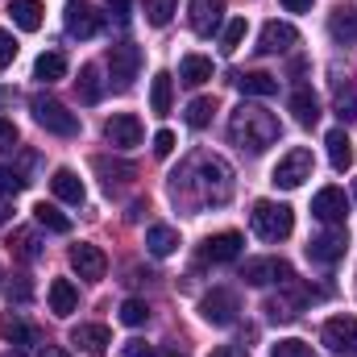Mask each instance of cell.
<instances>
[{
    "instance_id": "28",
    "label": "cell",
    "mask_w": 357,
    "mask_h": 357,
    "mask_svg": "<svg viewBox=\"0 0 357 357\" xmlns=\"http://www.w3.org/2000/svg\"><path fill=\"white\" fill-rule=\"evenodd\" d=\"M233 84L245 91V96H262V100L278 91V79L270 71H241V75H233Z\"/></svg>"
},
{
    "instance_id": "31",
    "label": "cell",
    "mask_w": 357,
    "mask_h": 357,
    "mask_svg": "<svg viewBox=\"0 0 357 357\" xmlns=\"http://www.w3.org/2000/svg\"><path fill=\"white\" fill-rule=\"evenodd\" d=\"M0 337H4V341H13L17 349H25V345H33V341H38V333H33L21 316H4V320H0Z\"/></svg>"
},
{
    "instance_id": "21",
    "label": "cell",
    "mask_w": 357,
    "mask_h": 357,
    "mask_svg": "<svg viewBox=\"0 0 357 357\" xmlns=\"http://www.w3.org/2000/svg\"><path fill=\"white\" fill-rule=\"evenodd\" d=\"M324 146H328V162H333L337 171H349V167H354V142H349L345 129H328Z\"/></svg>"
},
{
    "instance_id": "24",
    "label": "cell",
    "mask_w": 357,
    "mask_h": 357,
    "mask_svg": "<svg viewBox=\"0 0 357 357\" xmlns=\"http://www.w3.org/2000/svg\"><path fill=\"white\" fill-rule=\"evenodd\" d=\"M146 250H150L154 258H171L178 250V233L171 225H150V229H146Z\"/></svg>"
},
{
    "instance_id": "33",
    "label": "cell",
    "mask_w": 357,
    "mask_h": 357,
    "mask_svg": "<svg viewBox=\"0 0 357 357\" xmlns=\"http://www.w3.org/2000/svg\"><path fill=\"white\" fill-rule=\"evenodd\" d=\"M212 112H216V100H212V96H195V100L187 104V112H183V121H187L191 129H204V125L212 121Z\"/></svg>"
},
{
    "instance_id": "10",
    "label": "cell",
    "mask_w": 357,
    "mask_h": 357,
    "mask_svg": "<svg viewBox=\"0 0 357 357\" xmlns=\"http://www.w3.org/2000/svg\"><path fill=\"white\" fill-rule=\"evenodd\" d=\"M241 245H245V241H241V233H233V229H229V233H212V237L199 245V258L212 262V266H229V262L241 258Z\"/></svg>"
},
{
    "instance_id": "47",
    "label": "cell",
    "mask_w": 357,
    "mask_h": 357,
    "mask_svg": "<svg viewBox=\"0 0 357 357\" xmlns=\"http://www.w3.org/2000/svg\"><path fill=\"white\" fill-rule=\"evenodd\" d=\"M287 13H312V0H282Z\"/></svg>"
},
{
    "instance_id": "5",
    "label": "cell",
    "mask_w": 357,
    "mask_h": 357,
    "mask_svg": "<svg viewBox=\"0 0 357 357\" xmlns=\"http://www.w3.org/2000/svg\"><path fill=\"white\" fill-rule=\"evenodd\" d=\"M312 171H316L312 150L295 146V150H287V154L278 158V167L270 171V183H274V187H282V191H295V187H303V183L312 178Z\"/></svg>"
},
{
    "instance_id": "44",
    "label": "cell",
    "mask_w": 357,
    "mask_h": 357,
    "mask_svg": "<svg viewBox=\"0 0 357 357\" xmlns=\"http://www.w3.org/2000/svg\"><path fill=\"white\" fill-rule=\"evenodd\" d=\"M13 146H17V125L0 116V150H13Z\"/></svg>"
},
{
    "instance_id": "15",
    "label": "cell",
    "mask_w": 357,
    "mask_h": 357,
    "mask_svg": "<svg viewBox=\"0 0 357 357\" xmlns=\"http://www.w3.org/2000/svg\"><path fill=\"white\" fill-rule=\"evenodd\" d=\"M104 137H108L116 150H133V146H142V121H137L133 112H116V116H108Z\"/></svg>"
},
{
    "instance_id": "14",
    "label": "cell",
    "mask_w": 357,
    "mask_h": 357,
    "mask_svg": "<svg viewBox=\"0 0 357 357\" xmlns=\"http://www.w3.org/2000/svg\"><path fill=\"white\" fill-rule=\"evenodd\" d=\"M71 266H75V274H79V278L100 282V278L108 274V258H104V250H100V245L79 241V245H71Z\"/></svg>"
},
{
    "instance_id": "41",
    "label": "cell",
    "mask_w": 357,
    "mask_h": 357,
    "mask_svg": "<svg viewBox=\"0 0 357 357\" xmlns=\"http://www.w3.org/2000/svg\"><path fill=\"white\" fill-rule=\"evenodd\" d=\"M13 59H17V42H13V33H8V29H0V71H8V67H13Z\"/></svg>"
},
{
    "instance_id": "13",
    "label": "cell",
    "mask_w": 357,
    "mask_h": 357,
    "mask_svg": "<svg viewBox=\"0 0 357 357\" xmlns=\"http://www.w3.org/2000/svg\"><path fill=\"white\" fill-rule=\"evenodd\" d=\"M100 25H104V17L91 8L88 0H67V33L71 38H96L100 33Z\"/></svg>"
},
{
    "instance_id": "7",
    "label": "cell",
    "mask_w": 357,
    "mask_h": 357,
    "mask_svg": "<svg viewBox=\"0 0 357 357\" xmlns=\"http://www.w3.org/2000/svg\"><path fill=\"white\" fill-rule=\"evenodd\" d=\"M108 71H112L116 88H129V84L137 79V71H142V50H137L133 42H116V46H108Z\"/></svg>"
},
{
    "instance_id": "49",
    "label": "cell",
    "mask_w": 357,
    "mask_h": 357,
    "mask_svg": "<svg viewBox=\"0 0 357 357\" xmlns=\"http://www.w3.org/2000/svg\"><path fill=\"white\" fill-rule=\"evenodd\" d=\"M42 357H71V354H67V349H54V345H50V349H42Z\"/></svg>"
},
{
    "instance_id": "45",
    "label": "cell",
    "mask_w": 357,
    "mask_h": 357,
    "mask_svg": "<svg viewBox=\"0 0 357 357\" xmlns=\"http://www.w3.org/2000/svg\"><path fill=\"white\" fill-rule=\"evenodd\" d=\"M125 357H158L146 341H125Z\"/></svg>"
},
{
    "instance_id": "20",
    "label": "cell",
    "mask_w": 357,
    "mask_h": 357,
    "mask_svg": "<svg viewBox=\"0 0 357 357\" xmlns=\"http://www.w3.org/2000/svg\"><path fill=\"white\" fill-rule=\"evenodd\" d=\"M71 345H79V349H88V354H104V349L112 345V333H108L104 324H75V328H71Z\"/></svg>"
},
{
    "instance_id": "40",
    "label": "cell",
    "mask_w": 357,
    "mask_h": 357,
    "mask_svg": "<svg viewBox=\"0 0 357 357\" xmlns=\"http://www.w3.org/2000/svg\"><path fill=\"white\" fill-rule=\"evenodd\" d=\"M17 254H21L25 262H38V258H42V245H38V237H33V233H17Z\"/></svg>"
},
{
    "instance_id": "52",
    "label": "cell",
    "mask_w": 357,
    "mask_h": 357,
    "mask_svg": "<svg viewBox=\"0 0 357 357\" xmlns=\"http://www.w3.org/2000/svg\"><path fill=\"white\" fill-rule=\"evenodd\" d=\"M0 357H25V354H21V349H17V354H0Z\"/></svg>"
},
{
    "instance_id": "2",
    "label": "cell",
    "mask_w": 357,
    "mask_h": 357,
    "mask_svg": "<svg viewBox=\"0 0 357 357\" xmlns=\"http://www.w3.org/2000/svg\"><path fill=\"white\" fill-rule=\"evenodd\" d=\"M229 137L250 150V154H262L266 146L278 142V116L266 112L262 104H237V112L229 116Z\"/></svg>"
},
{
    "instance_id": "30",
    "label": "cell",
    "mask_w": 357,
    "mask_h": 357,
    "mask_svg": "<svg viewBox=\"0 0 357 357\" xmlns=\"http://www.w3.org/2000/svg\"><path fill=\"white\" fill-rule=\"evenodd\" d=\"M171 100H175V79H171L167 71H158L154 84H150V108H154L158 116H167V112H171Z\"/></svg>"
},
{
    "instance_id": "39",
    "label": "cell",
    "mask_w": 357,
    "mask_h": 357,
    "mask_svg": "<svg viewBox=\"0 0 357 357\" xmlns=\"http://www.w3.org/2000/svg\"><path fill=\"white\" fill-rule=\"evenodd\" d=\"M25 183H29V178H21L13 167H0V199H8V195L25 191Z\"/></svg>"
},
{
    "instance_id": "8",
    "label": "cell",
    "mask_w": 357,
    "mask_h": 357,
    "mask_svg": "<svg viewBox=\"0 0 357 357\" xmlns=\"http://www.w3.org/2000/svg\"><path fill=\"white\" fill-rule=\"evenodd\" d=\"M345 245H349L345 225H333L328 233H320V237H312V241H307V258H312L316 266H333V262H341V258H345Z\"/></svg>"
},
{
    "instance_id": "23",
    "label": "cell",
    "mask_w": 357,
    "mask_h": 357,
    "mask_svg": "<svg viewBox=\"0 0 357 357\" xmlns=\"http://www.w3.org/2000/svg\"><path fill=\"white\" fill-rule=\"evenodd\" d=\"M291 112H295V121H299V125H307V129H312V125L320 121V100H316V91H312V88H295V91H291Z\"/></svg>"
},
{
    "instance_id": "29",
    "label": "cell",
    "mask_w": 357,
    "mask_h": 357,
    "mask_svg": "<svg viewBox=\"0 0 357 357\" xmlns=\"http://www.w3.org/2000/svg\"><path fill=\"white\" fill-rule=\"evenodd\" d=\"M333 108L341 121H357V84L354 79H337L333 84Z\"/></svg>"
},
{
    "instance_id": "32",
    "label": "cell",
    "mask_w": 357,
    "mask_h": 357,
    "mask_svg": "<svg viewBox=\"0 0 357 357\" xmlns=\"http://www.w3.org/2000/svg\"><path fill=\"white\" fill-rule=\"evenodd\" d=\"M75 88H79V100L84 104H96L100 96H104V79H100V67H79V79H75Z\"/></svg>"
},
{
    "instance_id": "38",
    "label": "cell",
    "mask_w": 357,
    "mask_h": 357,
    "mask_svg": "<svg viewBox=\"0 0 357 357\" xmlns=\"http://www.w3.org/2000/svg\"><path fill=\"white\" fill-rule=\"evenodd\" d=\"M270 357H316V354H312V345H307V341H299V337H287V341L270 345Z\"/></svg>"
},
{
    "instance_id": "22",
    "label": "cell",
    "mask_w": 357,
    "mask_h": 357,
    "mask_svg": "<svg viewBox=\"0 0 357 357\" xmlns=\"http://www.w3.org/2000/svg\"><path fill=\"white\" fill-rule=\"evenodd\" d=\"M328 33L337 42H357V8L354 4H337L328 17Z\"/></svg>"
},
{
    "instance_id": "35",
    "label": "cell",
    "mask_w": 357,
    "mask_h": 357,
    "mask_svg": "<svg viewBox=\"0 0 357 357\" xmlns=\"http://www.w3.org/2000/svg\"><path fill=\"white\" fill-rule=\"evenodd\" d=\"M175 8H178V0H146V21L154 29H162V25H171Z\"/></svg>"
},
{
    "instance_id": "17",
    "label": "cell",
    "mask_w": 357,
    "mask_h": 357,
    "mask_svg": "<svg viewBox=\"0 0 357 357\" xmlns=\"http://www.w3.org/2000/svg\"><path fill=\"white\" fill-rule=\"evenodd\" d=\"M225 21V0H191V29L199 38H212Z\"/></svg>"
},
{
    "instance_id": "25",
    "label": "cell",
    "mask_w": 357,
    "mask_h": 357,
    "mask_svg": "<svg viewBox=\"0 0 357 357\" xmlns=\"http://www.w3.org/2000/svg\"><path fill=\"white\" fill-rule=\"evenodd\" d=\"M67 75V54L63 50H46V54H38V63H33V79H42V84H59Z\"/></svg>"
},
{
    "instance_id": "51",
    "label": "cell",
    "mask_w": 357,
    "mask_h": 357,
    "mask_svg": "<svg viewBox=\"0 0 357 357\" xmlns=\"http://www.w3.org/2000/svg\"><path fill=\"white\" fill-rule=\"evenodd\" d=\"M8 216H13V208H8V204H4V199H0V225H4V220H8Z\"/></svg>"
},
{
    "instance_id": "46",
    "label": "cell",
    "mask_w": 357,
    "mask_h": 357,
    "mask_svg": "<svg viewBox=\"0 0 357 357\" xmlns=\"http://www.w3.org/2000/svg\"><path fill=\"white\" fill-rule=\"evenodd\" d=\"M129 8H133V0H108V13H112L116 21H125V17H129Z\"/></svg>"
},
{
    "instance_id": "26",
    "label": "cell",
    "mask_w": 357,
    "mask_h": 357,
    "mask_svg": "<svg viewBox=\"0 0 357 357\" xmlns=\"http://www.w3.org/2000/svg\"><path fill=\"white\" fill-rule=\"evenodd\" d=\"M208 79H212V59H204V54H187V59L178 63V84L199 88V84H208Z\"/></svg>"
},
{
    "instance_id": "19",
    "label": "cell",
    "mask_w": 357,
    "mask_h": 357,
    "mask_svg": "<svg viewBox=\"0 0 357 357\" xmlns=\"http://www.w3.org/2000/svg\"><path fill=\"white\" fill-rule=\"evenodd\" d=\"M46 299H50V312H54V316H71V312L79 307V291H75L71 278H54L50 291H46Z\"/></svg>"
},
{
    "instance_id": "27",
    "label": "cell",
    "mask_w": 357,
    "mask_h": 357,
    "mask_svg": "<svg viewBox=\"0 0 357 357\" xmlns=\"http://www.w3.org/2000/svg\"><path fill=\"white\" fill-rule=\"evenodd\" d=\"M42 4L38 0H13L8 4V17H13V25L17 29H25V33H33V29H42Z\"/></svg>"
},
{
    "instance_id": "4",
    "label": "cell",
    "mask_w": 357,
    "mask_h": 357,
    "mask_svg": "<svg viewBox=\"0 0 357 357\" xmlns=\"http://www.w3.org/2000/svg\"><path fill=\"white\" fill-rule=\"evenodd\" d=\"M29 112H33V121H38L46 133H54V137H75V133H79V116L67 112V104H59V100H50V96H33V100H29Z\"/></svg>"
},
{
    "instance_id": "43",
    "label": "cell",
    "mask_w": 357,
    "mask_h": 357,
    "mask_svg": "<svg viewBox=\"0 0 357 357\" xmlns=\"http://www.w3.org/2000/svg\"><path fill=\"white\" fill-rule=\"evenodd\" d=\"M171 150H175V133H171V129H158V133H154V154H158V158H171Z\"/></svg>"
},
{
    "instance_id": "6",
    "label": "cell",
    "mask_w": 357,
    "mask_h": 357,
    "mask_svg": "<svg viewBox=\"0 0 357 357\" xmlns=\"http://www.w3.org/2000/svg\"><path fill=\"white\" fill-rule=\"evenodd\" d=\"M237 312H241V303H237V291H229V287H212V291L199 299V316H204L208 324H216V328L237 324Z\"/></svg>"
},
{
    "instance_id": "16",
    "label": "cell",
    "mask_w": 357,
    "mask_h": 357,
    "mask_svg": "<svg viewBox=\"0 0 357 357\" xmlns=\"http://www.w3.org/2000/svg\"><path fill=\"white\" fill-rule=\"evenodd\" d=\"M295 42H299V29L291 21H266L262 33H258V50L262 54H287Z\"/></svg>"
},
{
    "instance_id": "36",
    "label": "cell",
    "mask_w": 357,
    "mask_h": 357,
    "mask_svg": "<svg viewBox=\"0 0 357 357\" xmlns=\"http://www.w3.org/2000/svg\"><path fill=\"white\" fill-rule=\"evenodd\" d=\"M150 320V307H146V299H125L121 303V324H129V328H142Z\"/></svg>"
},
{
    "instance_id": "3",
    "label": "cell",
    "mask_w": 357,
    "mask_h": 357,
    "mask_svg": "<svg viewBox=\"0 0 357 357\" xmlns=\"http://www.w3.org/2000/svg\"><path fill=\"white\" fill-rule=\"evenodd\" d=\"M250 225L262 241H287L291 229H295V212L287 204H274V199H258L254 212H250Z\"/></svg>"
},
{
    "instance_id": "50",
    "label": "cell",
    "mask_w": 357,
    "mask_h": 357,
    "mask_svg": "<svg viewBox=\"0 0 357 357\" xmlns=\"http://www.w3.org/2000/svg\"><path fill=\"white\" fill-rule=\"evenodd\" d=\"M162 357H187V354H183L178 345H167V349H162Z\"/></svg>"
},
{
    "instance_id": "9",
    "label": "cell",
    "mask_w": 357,
    "mask_h": 357,
    "mask_svg": "<svg viewBox=\"0 0 357 357\" xmlns=\"http://www.w3.org/2000/svg\"><path fill=\"white\" fill-rule=\"evenodd\" d=\"M312 216L320 220V225H345V216H349V195L341 191V187H324V191H316V199H312Z\"/></svg>"
},
{
    "instance_id": "1",
    "label": "cell",
    "mask_w": 357,
    "mask_h": 357,
    "mask_svg": "<svg viewBox=\"0 0 357 357\" xmlns=\"http://www.w3.org/2000/svg\"><path fill=\"white\" fill-rule=\"evenodd\" d=\"M171 187H175V195H191L195 204H212V208H220V204H229V195H233V171H229L225 158H216V154H199V158L187 162L183 175H175Z\"/></svg>"
},
{
    "instance_id": "42",
    "label": "cell",
    "mask_w": 357,
    "mask_h": 357,
    "mask_svg": "<svg viewBox=\"0 0 357 357\" xmlns=\"http://www.w3.org/2000/svg\"><path fill=\"white\" fill-rule=\"evenodd\" d=\"M96 167H100V171H104V183H108V187H112V175H121V178H133V167H129V162H112V167H108V158H96Z\"/></svg>"
},
{
    "instance_id": "12",
    "label": "cell",
    "mask_w": 357,
    "mask_h": 357,
    "mask_svg": "<svg viewBox=\"0 0 357 357\" xmlns=\"http://www.w3.org/2000/svg\"><path fill=\"white\" fill-rule=\"evenodd\" d=\"M324 345L341 357H357V316H333L324 324Z\"/></svg>"
},
{
    "instance_id": "11",
    "label": "cell",
    "mask_w": 357,
    "mask_h": 357,
    "mask_svg": "<svg viewBox=\"0 0 357 357\" xmlns=\"http://www.w3.org/2000/svg\"><path fill=\"white\" fill-rule=\"evenodd\" d=\"M241 278L250 282V287H270V282H287V278H295L291 266L282 262V258H250L245 266H241Z\"/></svg>"
},
{
    "instance_id": "18",
    "label": "cell",
    "mask_w": 357,
    "mask_h": 357,
    "mask_svg": "<svg viewBox=\"0 0 357 357\" xmlns=\"http://www.w3.org/2000/svg\"><path fill=\"white\" fill-rule=\"evenodd\" d=\"M50 191H54L63 204H84V199H88V191H84V178L75 175L71 167H59V171L50 175Z\"/></svg>"
},
{
    "instance_id": "34",
    "label": "cell",
    "mask_w": 357,
    "mask_h": 357,
    "mask_svg": "<svg viewBox=\"0 0 357 357\" xmlns=\"http://www.w3.org/2000/svg\"><path fill=\"white\" fill-rule=\"evenodd\" d=\"M33 216H38V225H42V229H50V233H71V216H63L54 204H38V208H33Z\"/></svg>"
},
{
    "instance_id": "48",
    "label": "cell",
    "mask_w": 357,
    "mask_h": 357,
    "mask_svg": "<svg viewBox=\"0 0 357 357\" xmlns=\"http://www.w3.org/2000/svg\"><path fill=\"white\" fill-rule=\"evenodd\" d=\"M212 357H250V354L237 349V345H220V349H212Z\"/></svg>"
},
{
    "instance_id": "37",
    "label": "cell",
    "mask_w": 357,
    "mask_h": 357,
    "mask_svg": "<svg viewBox=\"0 0 357 357\" xmlns=\"http://www.w3.org/2000/svg\"><path fill=\"white\" fill-rule=\"evenodd\" d=\"M241 42H245V17H233V21L225 25V33H220V50H225V54H233Z\"/></svg>"
}]
</instances>
